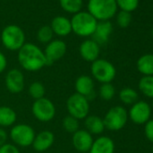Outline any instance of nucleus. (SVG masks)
<instances>
[{
  "mask_svg": "<svg viewBox=\"0 0 153 153\" xmlns=\"http://www.w3.org/2000/svg\"><path fill=\"white\" fill-rule=\"evenodd\" d=\"M17 59L20 66L26 71H38L47 66L43 51L34 43L27 42L18 51Z\"/></svg>",
  "mask_w": 153,
  "mask_h": 153,
  "instance_id": "obj_1",
  "label": "nucleus"
},
{
  "mask_svg": "<svg viewBox=\"0 0 153 153\" xmlns=\"http://www.w3.org/2000/svg\"><path fill=\"white\" fill-rule=\"evenodd\" d=\"M72 32L80 37L92 36L97 25V20L88 12H79L70 19Z\"/></svg>",
  "mask_w": 153,
  "mask_h": 153,
  "instance_id": "obj_2",
  "label": "nucleus"
},
{
  "mask_svg": "<svg viewBox=\"0 0 153 153\" xmlns=\"http://www.w3.org/2000/svg\"><path fill=\"white\" fill-rule=\"evenodd\" d=\"M115 0H88V10L97 22L109 21L117 12Z\"/></svg>",
  "mask_w": 153,
  "mask_h": 153,
  "instance_id": "obj_3",
  "label": "nucleus"
},
{
  "mask_svg": "<svg viewBox=\"0 0 153 153\" xmlns=\"http://www.w3.org/2000/svg\"><path fill=\"white\" fill-rule=\"evenodd\" d=\"M1 42L7 50L18 51L25 43V32L18 25H9L6 26L1 33Z\"/></svg>",
  "mask_w": 153,
  "mask_h": 153,
  "instance_id": "obj_4",
  "label": "nucleus"
},
{
  "mask_svg": "<svg viewBox=\"0 0 153 153\" xmlns=\"http://www.w3.org/2000/svg\"><path fill=\"white\" fill-rule=\"evenodd\" d=\"M90 71L93 79L101 84L112 83L116 76V68L114 64L105 59H97L92 62Z\"/></svg>",
  "mask_w": 153,
  "mask_h": 153,
  "instance_id": "obj_5",
  "label": "nucleus"
},
{
  "mask_svg": "<svg viewBox=\"0 0 153 153\" xmlns=\"http://www.w3.org/2000/svg\"><path fill=\"white\" fill-rule=\"evenodd\" d=\"M128 119L127 110L122 105H115L106 112L103 121L105 129L111 131H118L126 125Z\"/></svg>",
  "mask_w": 153,
  "mask_h": 153,
  "instance_id": "obj_6",
  "label": "nucleus"
},
{
  "mask_svg": "<svg viewBox=\"0 0 153 153\" xmlns=\"http://www.w3.org/2000/svg\"><path fill=\"white\" fill-rule=\"evenodd\" d=\"M66 108L68 115H71L78 120H84L89 115L90 105L87 97L74 93L70 95L66 102Z\"/></svg>",
  "mask_w": 153,
  "mask_h": 153,
  "instance_id": "obj_7",
  "label": "nucleus"
},
{
  "mask_svg": "<svg viewBox=\"0 0 153 153\" xmlns=\"http://www.w3.org/2000/svg\"><path fill=\"white\" fill-rule=\"evenodd\" d=\"M36 133L32 126L26 123H17L12 126L9 137L17 147L27 148L32 146Z\"/></svg>",
  "mask_w": 153,
  "mask_h": 153,
  "instance_id": "obj_8",
  "label": "nucleus"
},
{
  "mask_svg": "<svg viewBox=\"0 0 153 153\" xmlns=\"http://www.w3.org/2000/svg\"><path fill=\"white\" fill-rule=\"evenodd\" d=\"M32 113L34 118L38 121L47 123L53 120L55 117L56 107L51 99L42 97L41 99L34 100L32 105Z\"/></svg>",
  "mask_w": 153,
  "mask_h": 153,
  "instance_id": "obj_9",
  "label": "nucleus"
},
{
  "mask_svg": "<svg viewBox=\"0 0 153 153\" xmlns=\"http://www.w3.org/2000/svg\"><path fill=\"white\" fill-rule=\"evenodd\" d=\"M150 105L145 101H137L131 106L128 112V117L137 125L145 124L150 119Z\"/></svg>",
  "mask_w": 153,
  "mask_h": 153,
  "instance_id": "obj_10",
  "label": "nucleus"
},
{
  "mask_svg": "<svg viewBox=\"0 0 153 153\" xmlns=\"http://www.w3.org/2000/svg\"><path fill=\"white\" fill-rule=\"evenodd\" d=\"M5 85L7 89L12 94H19L25 89V80L22 70L18 68L10 69L5 78Z\"/></svg>",
  "mask_w": 153,
  "mask_h": 153,
  "instance_id": "obj_11",
  "label": "nucleus"
},
{
  "mask_svg": "<svg viewBox=\"0 0 153 153\" xmlns=\"http://www.w3.org/2000/svg\"><path fill=\"white\" fill-rule=\"evenodd\" d=\"M43 52L47 65H51L65 56L67 52V44L61 40H52L46 45Z\"/></svg>",
  "mask_w": 153,
  "mask_h": 153,
  "instance_id": "obj_12",
  "label": "nucleus"
},
{
  "mask_svg": "<svg viewBox=\"0 0 153 153\" xmlns=\"http://www.w3.org/2000/svg\"><path fill=\"white\" fill-rule=\"evenodd\" d=\"M76 93L88 98V101L96 97L95 82L92 76L88 75H80L75 81Z\"/></svg>",
  "mask_w": 153,
  "mask_h": 153,
  "instance_id": "obj_13",
  "label": "nucleus"
},
{
  "mask_svg": "<svg viewBox=\"0 0 153 153\" xmlns=\"http://www.w3.org/2000/svg\"><path fill=\"white\" fill-rule=\"evenodd\" d=\"M94 142V138L91 133H89L86 129H79L72 136V144L74 148L82 153L88 152L92 144Z\"/></svg>",
  "mask_w": 153,
  "mask_h": 153,
  "instance_id": "obj_14",
  "label": "nucleus"
},
{
  "mask_svg": "<svg viewBox=\"0 0 153 153\" xmlns=\"http://www.w3.org/2000/svg\"><path fill=\"white\" fill-rule=\"evenodd\" d=\"M80 57L87 62H94L99 59L100 55V45L92 39L85 40L79 45Z\"/></svg>",
  "mask_w": 153,
  "mask_h": 153,
  "instance_id": "obj_15",
  "label": "nucleus"
},
{
  "mask_svg": "<svg viewBox=\"0 0 153 153\" xmlns=\"http://www.w3.org/2000/svg\"><path fill=\"white\" fill-rule=\"evenodd\" d=\"M55 136L49 130H44L37 133L33 141V148L37 152H43L49 149L54 143Z\"/></svg>",
  "mask_w": 153,
  "mask_h": 153,
  "instance_id": "obj_16",
  "label": "nucleus"
},
{
  "mask_svg": "<svg viewBox=\"0 0 153 153\" xmlns=\"http://www.w3.org/2000/svg\"><path fill=\"white\" fill-rule=\"evenodd\" d=\"M113 32V25L110 21H101L97 23L96 30L93 33V39L99 45L105 44L108 42Z\"/></svg>",
  "mask_w": 153,
  "mask_h": 153,
  "instance_id": "obj_17",
  "label": "nucleus"
},
{
  "mask_svg": "<svg viewBox=\"0 0 153 153\" xmlns=\"http://www.w3.org/2000/svg\"><path fill=\"white\" fill-rule=\"evenodd\" d=\"M50 26L53 33L59 37L68 36L72 32L70 20L62 16H58L54 17Z\"/></svg>",
  "mask_w": 153,
  "mask_h": 153,
  "instance_id": "obj_18",
  "label": "nucleus"
},
{
  "mask_svg": "<svg viewBox=\"0 0 153 153\" xmlns=\"http://www.w3.org/2000/svg\"><path fill=\"white\" fill-rule=\"evenodd\" d=\"M114 142L108 136H99L89 149V153H114Z\"/></svg>",
  "mask_w": 153,
  "mask_h": 153,
  "instance_id": "obj_19",
  "label": "nucleus"
},
{
  "mask_svg": "<svg viewBox=\"0 0 153 153\" xmlns=\"http://www.w3.org/2000/svg\"><path fill=\"white\" fill-rule=\"evenodd\" d=\"M84 120H85L84 124H85L86 130L92 135L93 134L100 135L105 130L103 118L99 117L98 115H95V114L88 115Z\"/></svg>",
  "mask_w": 153,
  "mask_h": 153,
  "instance_id": "obj_20",
  "label": "nucleus"
},
{
  "mask_svg": "<svg viewBox=\"0 0 153 153\" xmlns=\"http://www.w3.org/2000/svg\"><path fill=\"white\" fill-rule=\"evenodd\" d=\"M16 119L17 114L12 107L7 105L0 106V127H11L15 125Z\"/></svg>",
  "mask_w": 153,
  "mask_h": 153,
  "instance_id": "obj_21",
  "label": "nucleus"
},
{
  "mask_svg": "<svg viewBox=\"0 0 153 153\" xmlns=\"http://www.w3.org/2000/svg\"><path fill=\"white\" fill-rule=\"evenodd\" d=\"M137 69L143 76H153V54H144L137 60Z\"/></svg>",
  "mask_w": 153,
  "mask_h": 153,
  "instance_id": "obj_22",
  "label": "nucleus"
},
{
  "mask_svg": "<svg viewBox=\"0 0 153 153\" xmlns=\"http://www.w3.org/2000/svg\"><path fill=\"white\" fill-rule=\"evenodd\" d=\"M138 88L142 95L153 99V76H143L139 81Z\"/></svg>",
  "mask_w": 153,
  "mask_h": 153,
  "instance_id": "obj_23",
  "label": "nucleus"
},
{
  "mask_svg": "<svg viewBox=\"0 0 153 153\" xmlns=\"http://www.w3.org/2000/svg\"><path fill=\"white\" fill-rule=\"evenodd\" d=\"M119 98L124 105H132L138 101L139 95L137 91L131 88H123L119 93Z\"/></svg>",
  "mask_w": 153,
  "mask_h": 153,
  "instance_id": "obj_24",
  "label": "nucleus"
},
{
  "mask_svg": "<svg viewBox=\"0 0 153 153\" xmlns=\"http://www.w3.org/2000/svg\"><path fill=\"white\" fill-rule=\"evenodd\" d=\"M59 5L64 11L75 15L80 12L83 7V0H59Z\"/></svg>",
  "mask_w": 153,
  "mask_h": 153,
  "instance_id": "obj_25",
  "label": "nucleus"
},
{
  "mask_svg": "<svg viewBox=\"0 0 153 153\" xmlns=\"http://www.w3.org/2000/svg\"><path fill=\"white\" fill-rule=\"evenodd\" d=\"M45 92H46V89H45L44 85L39 81H34L31 83L28 88V93L30 97L33 98L34 100L45 97Z\"/></svg>",
  "mask_w": 153,
  "mask_h": 153,
  "instance_id": "obj_26",
  "label": "nucleus"
},
{
  "mask_svg": "<svg viewBox=\"0 0 153 153\" xmlns=\"http://www.w3.org/2000/svg\"><path fill=\"white\" fill-rule=\"evenodd\" d=\"M62 127L67 132L73 134L79 130V120L71 115H67L62 120Z\"/></svg>",
  "mask_w": 153,
  "mask_h": 153,
  "instance_id": "obj_27",
  "label": "nucleus"
},
{
  "mask_svg": "<svg viewBox=\"0 0 153 153\" xmlns=\"http://www.w3.org/2000/svg\"><path fill=\"white\" fill-rule=\"evenodd\" d=\"M53 32L51 28L50 25H43L42 26L38 32H37V40L41 42V43H43V44H48L50 42L52 41V38H53Z\"/></svg>",
  "mask_w": 153,
  "mask_h": 153,
  "instance_id": "obj_28",
  "label": "nucleus"
},
{
  "mask_svg": "<svg viewBox=\"0 0 153 153\" xmlns=\"http://www.w3.org/2000/svg\"><path fill=\"white\" fill-rule=\"evenodd\" d=\"M99 97L105 100V101H109L113 99L115 96V88L112 83H105L102 84L99 88L98 91Z\"/></svg>",
  "mask_w": 153,
  "mask_h": 153,
  "instance_id": "obj_29",
  "label": "nucleus"
},
{
  "mask_svg": "<svg viewBox=\"0 0 153 153\" xmlns=\"http://www.w3.org/2000/svg\"><path fill=\"white\" fill-rule=\"evenodd\" d=\"M116 5L122 11L133 12L139 6V0H115Z\"/></svg>",
  "mask_w": 153,
  "mask_h": 153,
  "instance_id": "obj_30",
  "label": "nucleus"
},
{
  "mask_svg": "<svg viewBox=\"0 0 153 153\" xmlns=\"http://www.w3.org/2000/svg\"><path fill=\"white\" fill-rule=\"evenodd\" d=\"M131 22V15L126 11H120L116 15V23L121 28H127Z\"/></svg>",
  "mask_w": 153,
  "mask_h": 153,
  "instance_id": "obj_31",
  "label": "nucleus"
},
{
  "mask_svg": "<svg viewBox=\"0 0 153 153\" xmlns=\"http://www.w3.org/2000/svg\"><path fill=\"white\" fill-rule=\"evenodd\" d=\"M144 134L147 140L153 143V119H149L144 124Z\"/></svg>",
  "mask_w": 153,
  "mask_h": 153,
  "instance_id": "obj_32",
  "label": "nucleus"
},
{
  "mask_svg": "<svg viewBox=\"0 0 153 153\" xmlns=\"http://www.w3.org/2000/svg\"><path fill=\"white\" fill-rule=\"evenodd\" d=\"M0 153H21L18 147L15 144L6 143L0 147Z\"/></svg>",
  "mask_w": 153,
  "mask_h": 153,
  "instance_id": "obj_33",
  "label": "nucleus"
},
{
  "mask_svg": "<svg viewBox=\"0 0 153 153\" xmlns=\"http://www.w3.org/2000/svg\"><path fill=\"white\" fill-rule=\"evenodd\" d=\"M7 67V59L3 52L0 51V74L3 73Z\"/></svg>",
  "mask_w": 153,
  "mask_h": 153,
  "instance_id": "obj_34",
  "label": "nucleus"
},
{
  "mask_svg": "<svg viewBox=\"0 0 153 153\" xmlns=\"http://www.w3.org/2000/svg\"><path fill=\"white\" fill-rule=\"evenodd\" d=\"M7 139H8V133L7 132V131L0 127V147H1L2 145L7 143Z\"/></svg>",
  "mask_w": 153,
  "mask_h": 153,
  "instance_id": "obj_35",
  "label": "nucleus"
},
{
  "mask_svg": "<svg viewBox=\"0 0 153 153\" xmlns=\"http://www.w3.org/2000/svg\"><path fill=\"white\" fill-rule=\"evenodd\" d=\"M150 108H151V111H153V99L151 101V105H150Z\"/></svg>",
  "mask_w": 153,
  "mask_h": 153,
  "instance_id": "obj_36",
  "label": "nucleus"
},
{
  "mask_svg": "<svg viewBox=\"0 0 153 153\" xmlns=\"http://www.w3.org/2000/svg\"><path fill=\"white\" fill-rule=\"evenodd\" d=\"M151 34H152V38H153V29H152V32H151Z\"/></svg>",
  "mask_w": 153,
  "mask_h": 153,
  "instance_id": "obj_37",
  "label": "nucleus"
},
{
  "mask_svg": "<svg viewBox=\"0 0 153 153\" xmlns=\"http://www.w3.org/2000/svg\"><path fill=\"white\" fill-rule=\"evenodd\" d=\"M152 153H153V146H152Z\"/></svg>",
  "mask_w": 153,
  "mask_h": 153,
  "instance_id": "obj_38",
  "label": "nucleus"
}]
</instances>
